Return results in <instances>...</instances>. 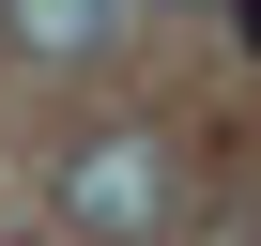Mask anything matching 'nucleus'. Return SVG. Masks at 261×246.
Here are the masks:
<instances>
[{"mask_svg": "<svg viewBox=\"0 0 261 246\" xmlns=\"http://www.w3.org/2000/svg\"><path fill=\"white\" fill-rule=\"evenodd\" d=\"M169 200H185V185H169L154 139H77V169H62V215H77L92 246H154Z\"/></svg>", "mask_w": 261, "mask_h": 246, "instance_id": "nucleus-1", "label": "nucleus"}, {"mask_svg": "<svg viewBox=\"0 0 261 246\" xmlns=\"http://www.w3.org/2000/svg\"><path fill=\"white\" fill-rule=\"evenodd\" d=\"M108 16H123V0H16V31H31L46 62H92V46H108Z\"/></svg>", "mask_w": 261, "mask_h": 246, "instance_id": "nucleus-2", "label": "nucleus"}, {"mask_svg": "<svg viewBox=\"0 0 261 246\" xmlns=\"http://www.w3.org/2000/svg\"><path fill=\"white\" fill-rule=\"evenodd\" d=\"M230 31H246V46H261V0H230Z\"/></svg>", "mask_w": 261, "mask_h": 246, "instance_id": "nucleus-3", "label": "nucleus"}]
</instances>
